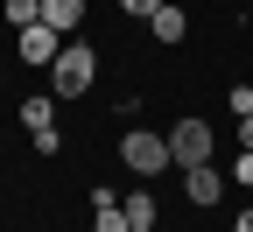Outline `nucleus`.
<instances>
[{"mask_svg":"<svg viewBox=\"0 0 253 232\" xmlns=\"http://www.w3.org/2000/svg\"><path fill=\"white\" fill-rule=\"evenodd\" d=\"M0 14H7V28H36L42 21V0H7Z\"/></svg>","mask_w":253,"mask_h":232,"instance_id":"9d476101","label":"nucleus"},{"mask_svg":"<svg viewBox=\"0 0 253 232\" xmlns=\"http://www.w3.org/2000/svg\"><path fill=\"white\" fill-rule=\"evenodd\" d=\"M120 162H126V169H134L141 183H155L162 169H176V155H169V134H141V127L120 141Z\"/></svg>","mask_w":253,"mask_h":232,"instance_id":"f03ea898","label":"nucleus"},{"mask_svg":"<svg viewBox=\"0 0 253 232\" xmlns=\"http://www.w3.org/2000/svg\"><path fill=\"white\" fill-rule=\"evenodd\" d=\"M239 148H253V113H246V120H239Z\"/></svg>","mask_w":253,"mask_h":232,"instance_id":"2eb2a0df","label":"nucleus"},{"mask_svg":"<svg viewBox=\"0 0 253 232\" xmlns=\"http://www.w3.org/2000/svg\"><path fill=\"white\" fill-rule=\"evenodd\" d=\"M120 211H126V225H134V232H155V190H134Z\"/></svg>","mask_w":253,"mask_h":232,"instance_id":"6e6552de","label":"nucleus"},{"mask_svg":"<svg viewBox=\"0 0 253 232\" xmlns=\"http://www.w3.org/2000/svg\"><path fill=\"white\" fill-rule=\"evenodd\" d=\"M246 21H253V0H246Z\"/></svg>","mask_w":253,"mask_h":232,"instance_id":"f3484780","label":"nucleus"},{"mask_svg":"<svg viewBox=\"0 0 253 232\" xmlns=\"http://www.w3.org/2000/svg\"><path fill=\"white\" fill-rule=\"evenodd\" d=\"M63 43H71V36H56L49 21H36V28H14V49H21V63H36V71H49V63L63 56Z\"/></svg>","mask_w":253,"mask_h":232,"instance_id":"20e7f679","label":"nucleus"},{"mask_svg":"<svg viewBox=\"0 0 253 232\" xmlns=\"http://www.w3.org/2000/svg\"><path fill=\"white\" fill-rule=\"evenodd\" d=\"M232 232H253V211H246V218H239V225H232Z\"/></svg>","mask_w":253,"mask_h":232,"instance_id":"dca6fc26","label":"nucleus"},{"mask_svg":"<svg viewBox=\"0 0 253 232\" xmlns=\"http://www.w3.org/2000/svg\"><path fill=\"white\" fill-rule=\"evenodd\" d=\"M91 232H134L120 204H91Z\"/></svg>","mask_w":253,"mask_h":232,"instance_id":"9b49d317","label":"nucleus"},{"mask_svg":"<svg viewBox=\"0 0 253 232\" xmlns=\"http://www.w3.org/2000/svg\"><path fill=\"white\" fill-rule=\"evenodd\" d=\"M42 21L56 28V36H78V21H84V0H42Z\"/></svg>","mask_w":253,"mask_h":232,"instance_id":"0eeeda50","label":"nucleus"},{"mask_svg":"<svg viewBox=\"0 0 253 232\" xmlns=\"http://www.w3.org/2000/svg\"><path fill=\"white\" fill-rule=\"evenodd\" d=\"M232 183H246V190H253V148H239V162H232Z\"/></svg>","mask_w":253,"mask_h":232,"instance_id":"ddd939ff","label":"nucleus"},{"mask_svg":"<svg viewBox=\"0 0 253 232\" xmlns=\"http://www.w3.org/2000/svg\"><path fill=\"white\" fill-rule=\"evenodd\" d=\"M225 106H232V113L246 120V113H253V85H232V92H225Z\"/></svg>","mask_w":253,"mask_h":232,"instance_id":"f8f14e48","label":"nucleus"},{"mask_svg":"<svg viewBox=\"0 0 253 232\" xmlns=\"http://www.w3.org/2000/svg\"><path fill=\"white\" fill-rule=\"evenodd\" d=\"M120 7H126V14H141V21H148L155 7H162V0H120Z\"/></svg>","mask_w":253,"mask_h":232,"instance_id":"4468645a","label":"nucleus"},{"mask_svg":"<svg viewBox=\"0 0 253 232\" xmlns=\"http://www.w3.org/2000/svg\"><path fill=\"white\" fill-rule=\"evenodd\" d=\"M211 120H176L169 127V155H176V169H197V162H211Z\"/></svg>","mask_w":253,"mask_h":232,"instance_id":"7ed1b4c3","label":"nucleus"},{"mask_svg":"<svg viewBox=\"0 0 253 232\" xmlns=\"http://www.w3.org/2000/svg\"><path fill=\"white\" fill-rule=\"evenodd\" d=\"M21 127H28V134L56 127V98H28V106H21Z\"/></svg>","mask_w":253,"mask_h":232,"instance_id":"1a4fd4ad","label":"nucleus"},{"mask_svg":"<svg viewBox=\"0 0 253 232\" xmlns=\"http://www.w3.org/2000/svg\"><path fill=\"white\" fill-rule=\"evenodd\" d=\"M91 78H99V49L91 43H63V56L49 63V92L56 98H78V92H91Z\"/></svg>","mask_w":253,"mask_h":232,"instance_id":"f257e3e1","label":"nucleus"},{"mask_svg":"<svg viewBox=\"0 0 253 232\" xmlns=\"http://www.w3.org/2000/svg\"><path fill=\"white\" fill-rule=\"evenodd\" d=\"M148 28H155V43H183V36H190V14L176 7V0H162V7L148 14Z\"/></svg>","mask_w":253,"mask_h":232,"instance_id":"423d86ee","label":"nucleus"},{"mask_svg":"<svg viewBox=\"0 0 253 232\" xmlns=\"http://www.w3.org/2000/svg\"><path fill=\"white\" fill-rule=\"evenodd\" d=\"M183 190H190V204H218V197H225V176H218L211 162H197V169H183Z\"/></svg>","mask_w":253,"mask_h":232,"instance_id":"39448f33","label":"nucleus"}]
</instances>
